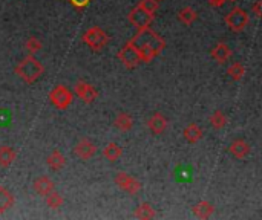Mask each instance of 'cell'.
<instances>
[{
    "label": "cell",
    "instance_id": "5bb4252c",
    "mask_svg": "<svg viewBox=\"0 0 262 220\" xmlns=\"http://www.w3.org/2000/svg\"><path fill=\"white\" fill-rule=\"evenodd\" d=\"M230 57H232V49H230V46L225 44V43H218L212 49V58L215 61H218L219 65H222V63H227L230 60Z\"/></svg>",
    "mask_w": 262,
    "mask_h": 220
},
{
    "label": "cell",
    "instance_id": "52a82bcc",
    "mask_svg": "<svg viewBox=\"0 0 262 220\" xmlns=\"http://www.w3.org/2000/svg\"><path fill=\"white\" fill-rule=\"evenodd\" d=\"M153 15L152 12H147L146 9H143L141 6H136L129 12V22L140 31V29H146L152 26L153 22Z\"/></svg>",
    "mask_w": 262,
    "mask_h": 220
},
{
    "label": "cell",
    "instance_id": "3957f363",
    "mask_svg": "<svg viewBox=\"0 0 262 220\" xmlns=\"http://www.w3.org/2000/svg\"><path fill=\"white\" fill-rule=\"evenodd\" d=\"M82 38H83L85 44H87L94 52L103 51L106 46H107V43H109V37H107V34L104 33L101 28H98V26L89 28L86 33L83 34Z\"/></svg>",
    "mask_w": 262,
    "mask_h": 220
},
{
    "label": "cell",
    "instance_id": "f546056e",
    "mask_svg": "<svg viewBox=\"0 0 262 220\" xmlns=\"http://www.w3.org/2000/svg\"><path fill=\"white\" fill-rule=\"evenodd\" d=\"M261 6H262V2H259V0L253 5V14L256 17H261Z\"/></svg>",
    "mask_w": 262,
    "mask_h": 220
},
{
    "label": "cell",
    "instance_id": "1f68e13d",
    "mask_svg": "<svg viewBox=\"0 0 262 220\" xmlns=\"http://www.w3.org/2000/svg\"><path fill=\"white\" fill-rule=\"evenodd\" d=\"M158 2H160V0H158Z\"/></svg>",
    "mask_w": 262,
    "mask_h": 220
},
{
    "label": "cell",
    "instance_id": "cb8c5ba5",
    "mask_svg": "<svg viewBox=\"0 0 262 220\" xmlns=\"http://www.w3.org/2000/svg\"><path fill=\"white\" fill-rule=\"evenodd\" d=\"M228 122V118L221 112V110H217V112H213L212 116H210V125L213 129H217V130H221L224 129L225 125Z\"/></svg>",
    "mask_w": 262,
    "mask_h": 220
},
{
    "label": "cell",
    "instance_id": "ffe728a7",
    "mask_svg": "<svg viewBox=\"0 0 262 220\" xmlns=\"http://www.w3.org/2000/svg\"><path fill=\"white\" fill-rule=\"evenodd\" d=\"M184 139L187 141L189 144H196L199 139L203 138V130L198 127L196 124H189L186 129H184Z\"/></svg>",
    "mask_w": 262,
    "mask_h": 220
},
{
    "label": "cell",
    "instance_id": "8fae6325",
    "mask_svg": "<svg viewBox=\"0 0 262 220\" xmlns=\"http://www.w3.org/2000/svg\"><path fill=\"white\" fill-rule=\"evenodd\" d=\"M250 150H252L250 144H249L245 139H241V138H239V139H233L232 144L228 146L230 154H232L233 158H236V159L247 158V156L250 154Z\"/></svg>",
    "mask_w": 262,
    "mask_h": 220
},
{
    "label": "cell",
    "instance_id": "e0dca14e",
    "mask_svg": "<svg viewBox=\"0 0 262 220\" xmlns=\"http://www.w3.org/2000/svg\"><path fill=\"white\" fill-rule=\"evenodd\" d=\"M17 158V153L15 150L9 146H2L0 147V167L8 168L9 165H12V162Z\"/></svg>",
    "mask_w": 262,
    "mask_h": 220
},
{
    "label": "cell",
    "instance_id": "f1b7e54d",
    "mask_svg": "<svg viewBox=\"0 0 262 220\" xmlns=\"http://www.w3.org/2000/svg\"><path fill=\"white\" fill-rule=\"evenodd\" d=\"M225 2H227V0H209L210 6H215V8H221Z\"/></svg>",
    "mask_w": 262,
    "mask_h": 220
},
{
    "label": "cell",
    "instance_id": "8992f818",
    "mask_svg": "<svg viewBox=\"0 0 262 220\" xmlns=\"http://www.w3.org/2000/svg\"><path fill=\"white\" fill-rule=\"evenodd\" d=\"M49 100H51V103H52L57 109L65 110V109H68V107L71 106V103H72V100H74V95H72V92H71L66 86L58 84V86H55V87L51 90Z\"/></svg>",
    "mask_w": 262,
    "mask_h": 220
},
{
    "label": "cell",
    "instance_id": "484cf974",
    "mask_svg": "<svg viewBox=\"0 0 262 220\" xmlns=\"http://www.w3.org/2000/svg\"><path fill=\"white\" fill-rule=\"evenodd\" d=\"M227 73L230 75V78H232V80L239 81V80H242V76L245 73V69H244V66L241 65V63L236 61V63H233V65L228 68Z\"/></svg>",
    "mask_w": 262,
    "mask_h": 220
},
{
    "label": "cell",
    "instance_id": "4316f807",
    "mask_svg": "<svg viewBox=\"0 0 262 220\" xmlns=\"http://www.w3.org/2000/svg\"><path fill=\"white\" fill-rule=\"evenodd\" d=\"M25 48H26V51H28L29 55H34V54H37V52L42 51V43L36 37H29L26 40V43H25Z\"/></svg>",
    "mask_w": 262,
    "mask_h": 220
},
{
    "label": "cell",
    "instance_id": "4dcf8cb0",
    "mask_svg": "<svg viewBox=\"0 0 262 220\" xmlns=\"http://www.w3.org/2000/svg\"><path fill=\"white\" fill-rule=\"evenodd\" d=\"M232 2H236V0H232Z\"/></svg>",
    "mask_w": 262,
    "mask_h": 220
},
{
    "label": "cell",
    "instance_id": "4fadbf2b",
    "mask_svg": "<svg viewBox=\"0 0 262 220\" xmlns=\"http://www.w3.org/2000/svg\"><path fill=\"white\" fill-rule=\"evenodd\" d=\"M147 127L152 133H155V135H161L164 133V130L167 129V119L161 115V113H153L149 121H147Z\"/></svg>",
    "mask_w": 262,
    "mask_h": 220
},
{
    "label": "cell",
    "instance_id": "7c38bea8",
    "mask_svg": "<svg viewBox=\"0 0 262 220\" xmlns=\"http://www.w3.org/2000/svg\"><path fill=\"white\" fill-rule=\"evenodd\" d=\"M33 186H34V191H36L39 196H46V194H49L51 191L55 190L54 181H52L49 176H39V178L33 182Z\"/></svg>",
    "mask_w": 262,
    "mask_h": 220
},
{
    "label": "cell",
    "instance_id": "603a6c76",
    "mask_svg": "<svg viewBox=\"0 0 262 220\" xmlns=\"http://www.w3.org/2000/svg\"><path fill=\"white\" fill-rule=\"evenodd\" d=\"M157 216L155 210L150 205V203H141V205H138L135 210V217L136 219H143V220H149L153 219Z\"/></svg>",
    "mask_w": 262,
    "mask_h": 220
},
{
    "label": "cell",
    "instance_id": "d4e9b609",
    "mask_svg": "<svg viewBox=\"0 0 262 220\" xmlns=\"http://www.w3.org/2000/svg\"><path fill=\"white\" fill-rule=\"evenodd\" d=\"M44 197H46V205H48L49 208H52V210H57V208H60L61 205H63V197H61V194H58L55 190L51 191L49 194H46Z\"/></svg>",
    "mask_w": 262,
    "mask_h": 220
},
{
    "label": "cell",
    "instance_id": "2e32d148",
    "mask_svg": "<svg viewBox=\"0 0 262 220\" xmlns=\"http://www.w3.org/2000/svg\"><path fill=\"white\" fill-rule=\"evenodd\" d=\"M192 211L198 219H209L213 214L215 207L207 200H201V202H198L196 205L192 207Z\"/></svg>",
    "mask_w": 262,
    "mask_h": 220
},
{
    "label": "cell",
    "instance_id": "9c48e42d",
    "mask_svg": "<svg viewBox=\"0 0 262 220\" xmlns=\"http://www.w3.org/2000/svg\"><path fill=\"white\" fill-rule=\"evenodd\" d=\"M74 92H75L77 97H79L80 100H83L85 103H87V104L94 103L98 98L97 89L92 84L86 83V81H79V83H77L75 87H74Z\"/></svg>",
    "mask_w": 262,
    "mask_h": 220
},
{
    "label": "cell",
    "instance_id": "d6986e66",
    "mask_svg": "<svg viewBox=\"0 0 262 220\" xmlns=\"http://www.w3.org/2000/svg\"><path fill=\"white\" fill-rule=\"evenodd\" d=\"M48 165H49V168L51 170H54V171H58V170H61L65 167V164H66V158L63 156V153H61L60 150H54L49 156H48Z\"/></svg>",
    "mask_w": 262,
    "mask_h": 220
},
{
    "label": "cell",
    "instance_id": "83f0119b",
    "mask_svg": "<svg viewBox=\"0 0 262 220\" xmlns=\"http://www.w3.org/2000/svg\"><path fill=\"white\" fill-rule=\"evenodd\" d=\"M138 6H141L143 9H146L147 12H152V14H155L160 3H158V0H141L140 5Z\"/></svg>",
    "mask_w": 262,
    "mask_h": 220
},
{
    "label": "cell",
    "instance_id": "30bf717a",
    "mask_svg": "<svg viewBox=\"0 0 262 220\" xmlns=\"http://www.w3.org/2000/svg\"><path fill=\"white\" fill-rule=\"evenodd\" d=\"M74 153L77 158H80L82 161H89L90 158H94L97 154V146L89 139H82L80 143L75 146Z\"/></svg>",
    "mask_w": 262,
    "mask_h": 220
},
{
    "label": "cell",
    "instance_id": "7402d4cb",
    "mask_svg": "<svg viewBox=\"0 0 262 220\" xmlns=\"http://www.w3.org/2000/svg\"><path fill=\"white\" fill-rule=\"evenodd\" d=\"M178 19H179V22H181V23L190 26V25H192V23L198 19V12H196L193 8L186 6V8H182V9L178 12Z\"/></svg>",
    "mask_w": 262,
    "mask_h": 220
},
{
    "label": "cell",
    "instance_id": "277c9868",
    "mask_svg": "<svg viewBox=\"0 0 262 220\" xmlns=\"http://www.w3.org/2000/svg\"><path fill=\"white\" fill-rule=\"evenodd\" d=\"M118 58H120V61L123 63V66H125L126 69H135L141 63L140 52H138V48H136V46L132 41H128L120 49Z\"/></svg>",
    "mask_w": 262,
    "mask_h": 220
},
{
    "label": "cell",
    "instance_id": "ac0fdd59",
    "mask_svg": "<svg viewBox=\"0 0 262 220\" xmlns=\"http://www.w3.org/2000/svg\"><path fill=\"white\" fill-rule=\"evenodd\" d=\"M114 125H115V127H117L120 132H129V130H132V127H133V118H132L129 113L121 112V113L115 118Z\"/></svg>",
    "mask_w": 262,
    "mask_h": 220
},
{
    "label": "cell",
    "instance_id": "ba28073f",
    "mask_svg": "<svg viewBox=\"0 0 262 220\" xmlns=\"http://www.w3.org/2000/svg\"><path fill=\"white\" fill-rule=\"evenodd\" d=\"M115 183L128 194H138L141 191V182L125 171H120L115 176Z\"/></svg>",
    "mask_w": 262,
    "mask_h": 220
},
{
    "label": "cell",
    "instance_id": "5b68a950",
    "mask_svg": "<svg viewBox=\"0 0 262 220\" xmlns=\"http://www.w3.org/2000/svg\"><path fill=\"white\" fill-rule=\"evenodd\" d=\"M249 14L242 8H233L225 15V23L227 26L233 31V33H241L249 25Z\"/></svg>",
    "mask_w": 262,
    "mask_h": 220
},
{
    "label": "cell",
    "instance_id": "7a4b0ae2",
    "mask_svg": "<svg viewBox=\"0 0 262 220\" xmlns=\"http://www.w3.org/2000/svg\"><path fill=\"white\" fill-rule=\"evenodd\" d=\"M43 72L44 69L42 66V63L34 55H29V54L25 58H22L19 65L15 66V73H17L26 84L36 83L43 75Z\"/></svg>",
    "mask_w": 262,
    "mask_h": 220
},
{
    "label": "cell",
    "instance_id": "9a60e30c",
    "mask_svg": "<svg viewBox=\"0 0 262 220\" xmlns=\"http://www.w3.org/2000/svg\"><path fill=\"white\" fill-rule=\"evenodd\" d=\"M14 202H15L14 194L8 190L6 186L0 185V214L11 210L14 207Z\"/></svg>",
    "mask_w": 262,
    "mask_h": 220
},
{
    "label": "cell",
    "instance_id": "44dd1931",
    "mask_svg": "<svg viewBox=\"0 0 262 220\" xmlns=\"http://www.w3.org/2000/svg\"><path fill=\"white\" fill-rule=\"evenodd\" d=\"M103 154H104V158H106L107 161H111V162H117V161L121 158L123 150H121V147H120L117 143H109V144H107V146L104 147Z\"/></svg>",
    "mask_w": 262,
    "mask_h": 220
},
{
    "label": "cell",
    "instance_id": "6da1fadb",
    "mask_svg": "<svg viewBox=\"0 0 262 220\" xmlns=\"http://www.w3.org/2000/svg\"><path fill=\"white\" fill-rule=\"evenodd\" d=\"M131 41L138 48L141 61H144V63H150L153 58L158 57L166 48L164 38L160 34H157L152 28L140 29Z\"/></svg>",
    "mask_w": 262,
    "mask_h": 220
}]
</instances>
